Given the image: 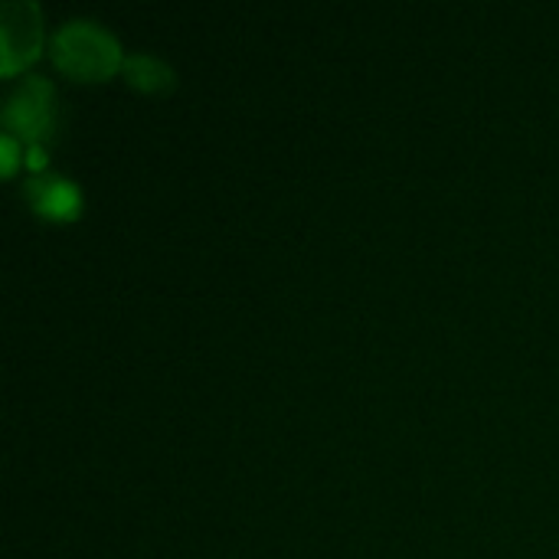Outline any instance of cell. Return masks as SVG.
<instances>
[{
    "label": "cell",
    "instance_id": "cell-1",
    "mask_svg": "<svg viewBox=\"0 0 559 559\" xmlns=\"http://www.w3.org/2000/svg\"><path fill=\"white\" fill-rule=\"evenodd\" d=\"M56 56L66 69L72 72H85V75H95L102 69H108L115 62V43L105 29H98L95 23H69L66 29H59L56 36Z\"/></svg>",
    "mask_w": 559,
    "mask_h": 559
},
{
    "label": "cell",
    "instance_id": "cell-2",
    "mask_svg": "<svg viewBox=\"0 0 559 559\" xmlns=\"http://www.w3.org/2000/svg\"><path fill=\"white\" fill-rule=\"evenodd\" d=\"M49 85L43 79H29L13 98H10V108H7V121L23 128V131H36L46 115H49Z\"/></svg>",
    "mask_w": 559,
    "mask_h": 559
},
{
    "label": "cell",
    "instance_id": "cell-3",
    "mask_svg": "<svg viewBox=\"0 0 559 559\" xmlns=\"http://www.w3.org/2000/svg\"><path fill=\"white\" fill-rule=\"evenodd\" d=\"M75 200L79 197L66 180H43L36 187V206L46 213H69V210H75Z\"/></svg>",
    "mask_w": 559,
    "mask_h": 559
}]
</instances>
